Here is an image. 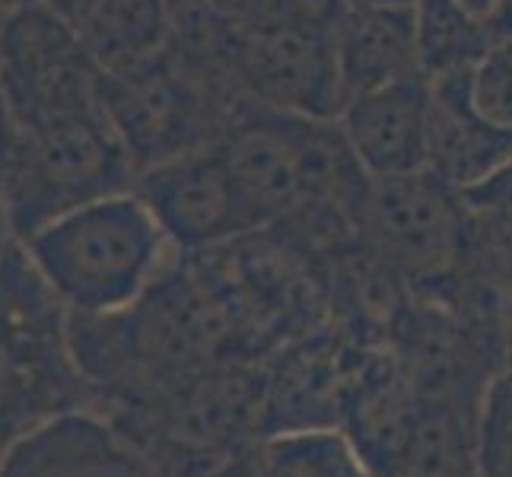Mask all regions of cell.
I'll return each instance as SVG.
<instances>
[{
	"instance_id": "6da1fadb",
	"label": "cell",
	"mask_w": 512,
	"mask_h": 477,
	"mask_svg": "<svg viewBox=\"0 0 512 477\" xmlns=\"http://www.w3.org/2000/svg\"><path fill=\"white\" fill-rule=\"evenodd\" d=\"M258 233L341 249L369 175L347 147L338 118L249 109L220 140Z\"/></svg>"
},
{
	"instance_id": "7a4b0ae2",
	"label": "cell",
	"mask_w": 512,
	"mask_h": 477,
	"mask_svg": "<svg viewBox=\"0 0 512 477\" xmlns=\"http://www.w3.org/2000/svg\"><path fill=\"white\" fill-rule=\"evenodd\" d=\"M20 245L70 315L134 306L182 255L134 188L70 210Z\"/></svg>"
},
{
	"instance_id": "3957f363",
	"label": "cell",
	"mask_w": 512,
	"mask_h": 477,
	"mask_svg": "<svg viewBox=\"0 0 512 477\" xmlns=\"http://www.w3.org/2000/svg\"><path fill=\"white\" fill-rule=\"evenodd\" d=\"M67 322L70 312L23 245H7L0 252V462L51 417L93 408Z\"/></svg>"
},
{
	"instance_id": "277c9868",
	"label": "cell",
	"mask_w": 512,
	"mask_h": 477,
	"mask_svg": "<svg viewBox=\"0 0 512 477\" xmlns=\"http://www.w3.org/2000/svg\"><path fill=\"white\" fill-rule=\"evenodd\" d=\"M137 175L105 109L16 128L0 166L13 239L23 242L70 210L131 191Z\"/></svg>"
},
{
	"instance_id": "5b68a950",
	"label": "cell",
	"mask_w": 512,
	"mask_h": 477,
	"mask_svg": "<svg viewBox=\"0 0 512 477\" xmlns=\"http://www.w3.org/2000/svg\"><path fill=\"white\" fill-rule=\"evenodd\" d=\"M102 105L140 172L217 144L245 112L226 83L194 70L169 48L147 64L105 74Z\"/></svg>"
},
{
	"instance_id": "8992f818",
	"label": "cell",
	"mask_w": 512,
	"mask_h": 477,
	"mask_svg": "<svg viewBox=\"0 0 512 477\" xmlns=\"http://www.w3.org/2000/svg\"><path fill=\"white\" fill-rule=\"evenodd\" d=\"M465 236L462 191L430 169L369 179L353 217V242L411 293H436L462 277Z\"/></svg>"
},
{
	"instance_id": "52a82bcc",
	"label": "cell",
	"mask_w": 512,
	"mask_h": 477,
	"mask_svg": "<svg viewBox=\"0 0 512 477\" xmlns=\"http://www.w3.org/2000/svg\"><path fill=\"white\" fill-rule=\"evenodd\" d=\"M102 77L58 7L20 4L0 16V86L16 128L102 112Z\"/></svg>"
},
{
	"instance_id": "ba28073f",
	"label": "cell",
	"mask_w": 512,
	"mask_h": 477,
	"mask_svg": "<svg viewBox=\"0 0 512 477\" xmlns=\"http://www.w3.org/2000/svg\"><path fill=\"white\" fill-rule=\"evenodd\" d=\"M226 67L245 112L261 109L338 118L344 105L334 29L280 20V16H255V20L229 16Z\"/></svg>"
},
{
	"instance_id": "9c48e42d",
	"label": "cell",
	"mask_w": 512,
	"mask_h": 477,
	"mask_svg": "<svg viewBox=\"0 0 512 477\" xmlns=\"http://www.w3.org/2000/svg\"><path fill=\"white\" fill-rule=\"evenodd\" d=\"M134 191L179 252H210L258 233L220 140L144 169Z\"/></svg>"
},
{
	"instance_id": "30bf717a",
	"label": "cell",
	"mask_w": 512,
	"mask_h": 477,
	"mask_svg": "<svg viewBox=\"0 0 512 477\" xmlns=\"http://www.w3.org/2000/svg\"><path fill=\"white\" fill-rule=\"evenodd\" d=\"M0 477H166L134 439L96 408L51 417L16 443Z\"/></svg>"
},
{
	"instance_id": "8fae6325",
	"label": "cell",
	"mask_w": 512,
	"mask_h": 477,
	"mask_svg": "<svg viewBox=\"0 0 512 477\" xmlns=\"http://www.w3.org/2000/svg\"><path fill=\"white\" fill-rule=\"evenodd\" d=\"M338 125L369 179L427 169L430 80L414 77L353 96L341 105Z\"/></svg>"
},
{
	"instance_id": "7c38bea8",
	"label": "cell",
	"mask_w": 512,
	"mask_h": 477,
	"mask_svg": "<svg viewBox=\"0 0 512 477\" xmlns=\"http://www.w3.org/2000/svg\"><path fill=\"white\" fill-rule=\"evenodd\" d=\"M512 159V128L487 118L471 93V70L430 80L427 169L468 191Z\"/></svg>"
},
{
	"instance_id": "4fadbf2b",
	"label": "cell",
	"mask_w": 512,
	"mask_h": 477,
	"mask_svg": "<svg viewBox=\"0 0 512 477\" xmlns=\"http://www.w3.org/2000/svg\"><path fill=\"white\" fill-rule=\"evenodd\" d=\"M344 102L423 77L411 4H347L334 29Z\"/></svg>"
},
{
	"instance_id": "5bb4252c",
	"label": "cell",
	"mask_w": 512,
	"mask_h": 477,
	"mask_svg": "<svg viewBox=\"0 0 512 477\" xmlns=\"http://www.w3.org/2000/svg\"><path fill=\"white\" fill-rule=\"evenodd\" d=\"M214 477H376L341 427H290L249 439Z\"/></svg>"
},
{
	"instance_id": "9a60e30c",
	"label": "cell",
	"mask_w": 512,
	"mask_h": 477,
	"mask_svg": "<svg viewBox=\"0 0 512 477\" xmlns=\"http://www.w3.org/2000/svg\"><path fill=\"white\" fill-rule=\"evenodd\" d=\"M64 13L105 74L147 64L169 45L172 0H70Z\"/></svg>"
},
{
	"instance_id": "2e32d148",
	"label": "cell",
	"mask_w": 512,
	"mask_h": 477,
	"mask_svg": "<svg viewBox=\"0 0 512 477\" xmlns=\"http://www.w3.org/2000/svg\"><path fill=\"white\" fill-rule=\"evenodd\" d=\"M468 236L462 274L503 299H512V159L484 179L462 191Z\"/></svg>"
},
{
	"instance_id": "e0dca14e",
	"label": "cell",
	"mask_w": 512,
	"mask_h": 477,
	"mask_svg": "<svg viewBox=\"0 0 512 477\" xmlns=\"http://www.w3.org/2000/svg\"><path fill=\"white\" fill-rule=\"evenodd\" d=\"M423 77H446L478 64L487 45V20L462 0H411Z\"/></svg>"
},
{
	"instance_id": "ac0fdd59",
	"label": "cell",
	"mask_w": 512,
	"mask_h": 477,
	"mask_svg": "<svg viewBox=\"0 0 512 477\" xmlns=\"http://www.w3.org/2000/svg\"><path fill=\"white\" fill-rule=\"evenodd\" d=\"M478 477H512V382L500 373L487 388L474 427Z\"/></svg>"
},
{
	"instance_id": "d6986e66",
	"label": "cell",
	"mask_w": 512,
	"mask_h": 477,
	"mask_svg": "<svg viewBox=\"0 0 512 477\" xmlns=\"http://www.w3.org/2000/svg\"><path fill=\"white\" fill-rule=\"evenodd\" d=\"M471 93L487 118L512 128V32L487 26V45L471 67Z\"/></svg>"
},
{
	"instance_id": "ffe728a7",
	"label": "cell",
	"mask_w": 512,
	"mask_h": 477,
	"mask_svg": "<svg viewBox=\"0 0 512 477\" xmlns=\"http://www.w3.org/2000/svg\"><path fill=\"white\" fill-rule=\"evenodd\" d=\"M13 134H16V125H13V112H10V105H7L4 86H0V166H4V159H7V153H10Z\"/></svg>"
},
{
	"instance_id": "44dd1931",
	"label": "cell",
	"mask_w": 512,
	"mask_h": 477,
	"mask_svg": "<svg viewBox=\"0 0 512 477\" xmlns=\"http://www.w3.org/2000/svg\"><path fill=\"white\" fill-rule=\"evenodd\" d=\"M503 376L512 382V299L503 309Z\"/></svg>"
},
{
	"instance_id": "7402d4cb",
	"label": "cell",
	"mask_w": 512,
	"mask_h": 477,
	"mask_svg": "<svg viewBox=\"0 0 512 477\" xmlns=\"http://www.w3.org/2000/svg\"><path fill=\"white\" fill-rule=\"evenodd\" d=\"M13 226H10V214H7V201H4V182H0V252L13 245Z\"/></svg>"
},
{
	"instance_id": "603a6c76",
	"label": "cell",
	"mask_w": 512,
	"mask_h": 477,
	"mask_svg": "<svg viewBox=\"0 0 512 477\" xmlns=\"http://www.w3.org/2000/svg\"><path fill=\"white\" fill-rule=\"evenodd\" d=\"M462 4H465V7H471L474 13H478V16H484V20H487V13H490L493 7H497L500 0H462Z\"/></svg>"
},
{
	"instance_id": "cb8c5ba5",
	"label": "cell",
	"mask_w": 512,
	"mask_h": 477,
	"mask_svg": "<svg viewBox=\"0 0 512 477\" xmlns=\"http://www.w3.org/2000/svg\"><path fill=\"white\" fill-rule=\"evenodd\" d=\"M347 4H411V0H347Z\"/></svg>"
},
{
	"instance_id": "d4e9b609",
	"label": "cell",
	"mask_w": 512,
	"mask_h": 477,
	"mask_svg": "<svg viewBox=\"0 0 512 477\" xmlns=\"http://www.w3.org/2000/svg\"><path fill=\"white\" fill-rule=\"evenodd\" d=\"M0 16H4V0H0Z\"/></svg>"
}]
</instances>
